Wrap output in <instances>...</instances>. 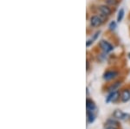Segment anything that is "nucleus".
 Here are the masks:
<instances>
[{
    "mask_svg": "<svg viewBox=\"0 0 130 129\" xmlns=\"http://www.w3.org/2000/svg\"><path fill=\"white\" fill-rule=\"evenodd\" d=\"M107 3L108 4V5H115L117 4V1L116 0H106Z\"/></svg>",
    "mask_w": 130,
    "mask_h": 129,
    "instance_id": "nucleus-13",
    "label": "nucleus"
},
{
    "mask_svg": "<svg viewBox=\"0 0 130 129\" xmlns=\"http://www.w3.org/2000/svg\"><path fill=\"white\" fill-rule=\"evenodd\" d=\"M123 16H124V10H123V9H121L120 10H119V12H118L117 21H118V22H121V21L122 20Z\"/></svg>",
    "mask_w": 130,
    "mask_h": 129,
    "instance_id": "nucleus-11",
    "label": "nucleus"
},
{
    "mask_svg": "<svg viewBox=\"0 0 130 129\" xmlns=\"http://www.w3.org/2000/svg\"><path fill=\"white\" fill-rule=\"evenodd\" d=\"M99 10L102 13V15L108 16L111 14V9L109 7H108L107 5H101L99 7Z\"/></svg>",
    "mask_w": 130,
    "mask_h": 129,
    "instance_id": "nucleus-6",
    "label": "nucleus"
},
{
    "mask_svg": "<svg viewBox=\"0 0 130 129\" xmlns=\"http://www.w3.org/2000/svg\"><path fill=\"white\" fill-rule=\"evenodd\" d=\"M114 117L118 120H126L129 117V115L127 114L123 113V112L121 111V110H116V111H115V113H114Z\"/></svg>",
    "mask_w": 130,
    "mask_h": 129,
    "instance_id": "nucleus-4",
    "label": "nucleus"
},
{
    "mask_svg": "<svg viewBox=\"0 0 130 129\" xmlns=\"http://www.w3.org/2000/svg\"><path fill=\"white\" fill-rule=\"evenodd\" d=\"M87 116H88V121H89V123L94 122V120H95V115H94V114L92 113V112L87 111Z\"/></svg>",
    "mask_w": 130,
    "mask_h": 129,
    "instance_id": "nucleus-9",
    "label": "nucleus"
},
{
    "mask_svg": "<svg viewBox=\"0 0 130 129\" xmlns=\"http://www.w3.org/2000/svg\"><path fill=\"white\" fill-rule=\"evenodd\" d=\"M86 107H87V111L93 112L95 109V104L92 100L88 99L86 101Z\"/></svg>",
    "mask_w": 130,
    "mask_h": 129,
    "instance_id": "nucleus-7",
    "label": "nucleus"
},
{
    "mask_svg": "<svg viewBox=\"0 0 130 129\" xmlns=\"http://www.w3.org/2000/svg\"><path fill=\"white\" fill-rule=\"evenodd\" d=\"M117 76H118V73L116 71H108L104 74L103 79L106 81H110V80H112V79L115 78Z\"/></svg>",
    "mask_w": 130,
    "mask_h": 129,
    "instance_id": "nucleus-5",
    "label": "nucleus"
},
{
    "mask_svg": "<svg viewBox=\"0 0 130 129\" xmlns=\"http://www.w3.org/2000/svg\"><path fill=\"white\" fill-rule=\"evenodd\" d=\"M121 85V82H115L114 85H112V86L110 87L109 88H108V90L110 91V92H113V91H116V89L120 87Z\"/></svg>",
    "mask_w": 130,
    "mask_h": 129,
    "instance_id": "nucleus-10",
    "label": "nucleus"
},
{
    "mask_svg": "<svg viewBox=\"0 0 130 129\" xmlns=\"http://www.w3.org/2000/svg\"><path fill=\"white\" fill-rule=\"evenodd\" d=\"M102 23H103V20L99 16H93L90 18V25L93 27H99L102 25Z\"/></svg>",
    "mask_w": 130,
    "mask_h": 129,
    "instance_id": "nucleus-1",
    "label": "nucleus"
},
{
    "mask_svg": "<svg viewBox=\"0 0 130 129\" xmlns=\"http://www.w3.org/2000/svg\"><path fill=\"white\" fill-rule=\"evenodd\" d=\"M115 28H116V23L113 21V22H111L110 24H109V30H114Z\"/></svg>",
    "mask_w": 130,
    "mask_h": 129,
    "instance_id": "nucleus-12",
    "label": "nucleus"
},
{
    "mask_svg": "<svg viewBox=\"0 0 130 129\" xmlns=\"http://www.w3.org/2000/svg\"><path fill=\"white\" fill-rule=\"evenodd\" d=\"M106 129H116L115 127H113V126H108V128H106Z\"/></svg>",
    "mask_w": 130,
    "mask_h": 129,
    "instance_id": "nucleus-14",
    "label": "nucleus"
},
{
    "mask_svg": "<svg viewBox=\"0 0 130 129\" xmlns=\"http://www.w3.org/2000/svg\"><path fill=\"white\" fill-rule=\"evenodd\" d=\"M121 101H122L123 102H127V101H128L130 100V91L127 90V89H125V90L121 93Z\"/></svg>",
    "mask_w": 130,
    "mask_h": 129,
    "instance_id": "nucleus-8",
    "label": "nucleus"
},
{
    "mask_svg": "<svg viewBox=\"0 0 130 129\" xmlns=\"http://www.w3.org/2000/svg\"><path fill=\"white\" fill-rule=\"evenodd\" d=\"M100 46L102 49V50H103L104 52H106V53H108V52L112 51L113 49H114V47H113L112 45H111L110 43H108V42L104 41V40L101 41Z\"/></svg>",
    "mask_w": 130,
    "mask_h": 129,
    "instance_id": "nucleus-2",
    "label": "nucleus"
},
{
    "mask_svg": "<svg viewBox=\"0 0 130 129\" xmlns=\"http://www.w3.org/2000/svg\"><path fill=\"white\" fill-rule=\"evenodd\" d=\"M119 96H120V94H119L118 91H113V92L110 93V95H108V97H107L106 99V102L108 103L110 102V101H112V102H115V101H116L117 100H118Z\"/></svg>",
    "mask_w": 130,
    "mask_h": 129,
    "instance_id": "nucleus-3",
    "label": "nucleus"
},
{
    "mask_svg": "<svg viewBox=\"0 0 130 129\" xmlns=\"http://www.w3.org/2000/svg\"><path fill=\"white\" fill-rule=\"evenodd\" d=\"M128 57H129V58H130V53H129V54H128Z\"/></svg>",
    "mask_w": 130,
    "mask_h": 129,
    "instance_id": "nucleus-15",
    "label": "nucleus"
}]
</instances>
